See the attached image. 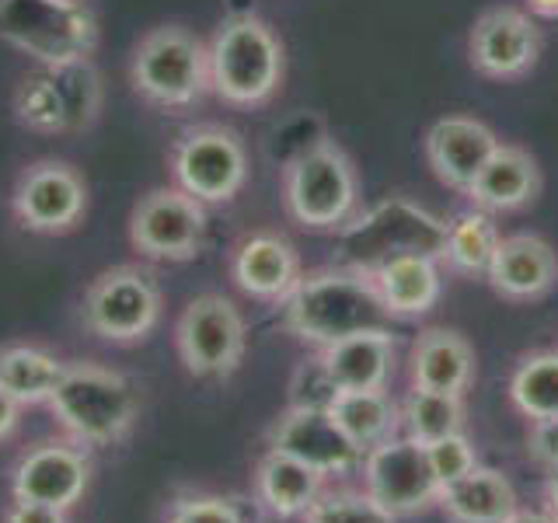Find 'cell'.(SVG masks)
<instances>
[{
	"instance_id": "cell-1",
	"label": "cell",
	"mask_w": 558,
	"mask_h": 523,
	"mask_svg": "<svg viewBox=\"0 0 558 523\" xmlns=\"http://www.w3.org/2000/svg\"><path fill=\"white\" fill-rule=\"evenodd\" d=\"M279 307L293 336L318 349L356 331L391 328V311L384 307L371 272L345 266L301 276V283Z\"/></svg>"
},
{
	"instance_id": "cell-2",
	"label": "cell",
	"mask_w": 558,
	"mask_h": 523,
	"mask_svg": "<svg viewBox=\"0 0 558 523\" xmlns=\"http://www.w3.org/2000/svg\"><path fill=\"white\" fill-rule=\"evenodd\" d=\"M209 92L238 109L266 105L287 74V52L269 22L255 14H231L206 42Z\"/></svg>"
},
{
	"instance_id": "cell-3",
	"label": "cell",
	"mask_w": 558,
	"mask_h": 523,
	"mask_svg": "<svg viewBox=\"0 0 558 523\" xmlns=\"http://www.w3.org/2000/svg\"><path fill=\"white\" fill-rule=\"evenodd\" d=\"M49 412L60 429L81 447H112L126 440L140 415L136 384L101 363H66Z\"/></svg>"
},
{
	"instance_id": "cell-4",
	"label": "cell",
	"mask_w": 558,
	"mask_h": 523,
	"mask_svg": "<svg viewBox=\"0 0 558 523\" xmlns=\"http://www.w3.org/2000/svg\"><path fill=\"white\" fill-rule=\"evenodd\" d=\"M287 214L307 231H342L356 217L360 179L349 154L331 139H314L283 168Z\"/></svg>"
},
{
	"instance_id": "cell-5",
	"label": "cell",
	"mask_w": 558,
	"mask_h": 523,
	"mask_svg": "<svg viewBox=\"0 0 558 523\" xmlns=\"http://www.w3.org/2000/svg\"><path fill=\"white\" fill-rule=\"evenodd\" d=\"M130 81L133 92L154 109H192L209 92L206 42L182 25H157L133 49Z\"/></svg>"
},
{
	"instance_id": "cell-6",
	"label": "cell",
	"mask_w": 558,
	"mask_h": 523,
	"mask_svg": "<svg viewBox=\"0 0 558 523\" xmlns=\"http://www.w3.org/2000/svg\"><path fill=\"white\" fill-rule=\"evenodd\" d=\"M447 223L409 199H384L339 231V266L371 272L395 255H433L444 262Z\"/></svg>"
},
{
	"instance_id": "cell-7",
	"label": "cell",
	"mask_w": 558,
	"mask_h": 523,
	"mask_svg": "<svg viewBox=\"0 0 558 523\" xmlns=\"http://www.w3.org/2000/svg\"><path fill=\"white\" fill-rule=\"evenodd\" d=\"M0 42L35 63L92 60L98 17L84 0H0Z\"/></svg>"
},
{
	"instance_id": "cell-8",
	"label": "cell",
	"mask_w": 558,
	"mask_h": 523,
	"mask_svg": "<svg viewBox=\"0 0 558 523\" xmlns=\"http://www.w3.org/2000/svg\"><path fill=\"white\" fill-rule=\"evenodd\" d=\"M171 179L203 206L231 203L248 182V147L231 126L203 122L179 133L168 154Z\"/></svg>"
},
{
	"instance_id": "cell-9",
	"label": "cell",
	"mask_w": 558,
	"mask_h": 523,
	"mask_svg": "<svg viewBox=\"0 0 558 523\" xmlns=\"http://www.w3.org/2000/svg\"><path fill=\"white\" fill-rule=\"evenodd\" d=\"M161 304V287L154 272L144 266H116L92 279L81 304V321L105 342L133 345L157 328Z\"/></svg>"
},
{
	"instance_id": "cell-10",
	"label": "cell",
	"mask_w": 558,
	"mask_h": 523,
	"mask_svg": "<svg viewBox=\"0 0 558 523\" xmlns=\"http://www.w3.org/2000/svg\"><path fill=\"white\" fill-rule=\"evenodd\" d=\"M174 345L189 374L223 380L231 377L248 345L241 311L223 293H199L185 304L179 325H174Z\"/></svg>"
},
{
	"instance_id": "cell-11",
	"label": "cell",
	"mask_w": 558,
	"mask_h": 523,
	"mask_svg": "<svg viewBox=\"0 0 558 523\" xmlns=\"http://www.w3.org/2000/svg\"><path fill=\"white\" fill-rule=\"evenodd\" d=\"M363 492L371 496L384 513L395 520L423 513L426 506L440 496V482H436L429 467L426 443L412 440V436H391L377 447L363 453Z\"/></svg>"
},
{
	"instance_id": "cell-12",
	"label": "cell",
	"mask_w": 558,
	"mask_h": 523,
	"mask_svg": "<svg viewBox=\"0 0 558 523\" xmlns=\"http://www.w3.org/2000/svg\"><path fill=\"white\" fill-rule=\"evenodd\" d=\"M206 206L179 185L150 188L130 217L133 248L154 262H189L203 248Z\"/></svg>"
},
{
	"instance_id": "cell-13",
	"label": "cell",
	"mask_w": 558,
	"mask_h": 523,
	"mask_svg": "<svg viewBox=\"0 0 558 523\" xmlns=\"http://www.w3.org/2000/svg\"><path fill=\"white\" fill-rule=\"evenodd\" d=\"M87 209V185L66 161H35L17 174L11 214L32 234H66Z\"/></svg>"
},
{
	"instance_id": "cell-14",
	"label": "cell",
	"mask_w": 558,
	"mask_h": 523,
	"mask_svg": "<svg viewBox=\"0 0 558 523\" xmlns=\"http://www.w3.org/2000/svg\"><path fill=\"white\" fill-rule=\"evenodd\" d=\"M541 57V32L520 8H493L475 17L468 35V60L482 77L517 81L531 74Z\"/></svg>"
},
{
	"instance_id": "cell-15",
	"label": "cell",
	"mask_w": 558,
	"mask_h": 523,
	"mask_svg": "<svg viewBox=\"0 0 558 523\" xmlns=\"http://www.w3.org/2000/svg\"><path fill=\"white\" fill-rule=\"evenodd\" d=\"M87 482H92L87 450L74 440H49L17 461L11 492L17 502H43L66 513L84 499Z\"/></svg>"
},
{
	"instance_id": "cell-16",
	"label": "cell",
	"mask_w": 558,
	"mask_h": 523,
	"mask_svg": "<svg viewBox=\"0 0 558 523\" xmlns=\"http://www.w3.org/2000/svg\"><path fill=\"white\" fill-rule=\"evenodd\" d=\"M269 450L290 453L301 464L322 471L325 478L363 464V450L339 429L336 418L314 409H287L269 433Z\"/></svg>"
},
{
	"instance_id": "cell-17",
	"label": "cell",
	"mask_w": 558,
	"mask_h": 523,
	"mask_svg": "<svg viewBox=\"0 0 558 523\" xmlns=\"http://www.w3.org/2000/svg\"><path fill=\"white\" fill-rule=\"evenodd\" d=\"M502 139L471 115H444L426 133V157L433 174L453 192H468Z\"/></svg>"
},
{
	"instance_id": "cell-18",
	"label": "cell",
	"mask_w": 558,
	"mask_h": 523,
	"mask_svg": "<svg viewBox=\"0 0 558 523\" xmlns=\"http://www.w3.org/2000/svg\"><path fill=\"white\" fill-rule=\"evenodd\" d=\"M231 276L238 290H244L255 301L266 304H283L301 283V255L283 234L272 231H255L238 241L231 255Z\"/></svg>"
},
{
	"instance_id": "cell-19",
	"label": "cell",
	"mask_w": 558,
	"mask_h": 523,
	"mask_svg": "<svg viewBox=\"0 0 558 523\" xmlns=\"http://www.w3.org/2000/svg\"><path fill=\"white\" fill-rule=\"evenodd\" d=\"M485 279L510 301H537L558 283V255L541 234H510L499 241Z\"/></svg>"
},
{
	"instance_id": "cell-20",
	"label": "cell",
	"mask_w": 558,
	"mask_h": 523,
	"mask_svg": "<svg viewBox=\"0 0 558 523\" xmlns=\"http://www.w3.org/2000/svg\"><path fill=\"white\" fill-rule=\"evenodd\" d=\"M541 168L534 157L517 144H499L485 168L468 185V203L485 214H513L537 199Z\"/></svg>"
},
{
	"instance_id": "cell-21",
	"label": "cell",
	"mask_w": 558,
	"mask_h": 523,
	"mask_svg": "<svg viewBox=\"0 0 558 523\" xmlns=\"http://www.w3.org/2000/svg\"><path fill=\"white\" fill-rule=\"evenodd\" d=\"M318 356L339 391H380L395 366V331H356V336L325 345Z\"/></svg>"
},
{
	"instance_id": "cell-22",
	"label": "cell",
	"mask_w": 558,
	"mask_h": 523,
	"mask_svg": "<svg viewBox=\"0 0 558 523\" xmlns=\"http://www.w3.org/2000/svg\"><path fill=\"white\" fill-rule=\"evenodd\" d=\"M371 279L391 318H423L444 290L440 258L433 255H395L371 269Z\"/></svg>"
},
{
	"instance_id": "cell-23",
	"label": "cell",
	"mask_w": 558,
	"mask_h": 523,
	"mask_svg": "<svg viewBox=\"0 0 558 523\" xmlns=\"http://www.w3.org/2000/svg\"><path fill=\"white\" fill-rule=\"evenodd\" d=\"M475 380V349L450 328H426L412 345V388L464 394Z\"/></svg>"
},
{
	"instance_id": "cell-24",
	"label": "cell",
	"mask_w": 558,
	"mask_h": 523,
	"mask_svg": "<svg viewBox=\"0 0 558 523\" xmlns=\"http://www.w3.org/2000/svg\"><path fill=\"white\" fill-rule=\"evenodd\" d=\"M325 492V475L301 464L290 453L269 450L255 467V496L279 520H304Z\"/></svg>"
},
{
	"instance_id": "cell-25",
	"label": "cell",
	"mask_w": 558,
	"mask_h": 523,
	"mask_svg": "<svg viewBox=\"0 0 558 523\" xmlns=\"http://www.w3.org/2000/svg\"><path fill=\"white\" fill-rule=\"evenodd\" d=\"M440 510L450 523H506L517 516V492L496 467H475L464 478L440 488Z\"/></svg>"
},
{
	"instance_id": "cell-26",
	"label": "cell",
	"mask_w": 558,
	"mask_h": 523,
	"mask_svg": "<svg viewBox=\"0 0 558 523\" xmlns=\"http://www.w3.org/2000/svg\"><path fill=\"white\" fill-rule=\"evenodd\" d=\"M66 374V360L49 353L43 345H8L0 349V388L17 405H49Z\"/></svg>"
},
{
	"instance_id": "cell-27",
	"label": "cell",
	"mask_w": 558,
	"mask_h": 523,
	"mask_svg": "<svg viewBox=\"0 0 558 523\" xmlns=\"http://www.w3.org/2000/svg\"><path fill=\"white\" fill-rule=\"evenodd\" d=\"M339 429L353 440L363 453L391 440L395 429L401 426V409L391 401L388 391H339L336 405L328 409Z\"/></svg>"
},
{
	"instance_id": "cell-28",
	"label": "cell",
	"mask_w": 558,
	"mask_h": 523,
	"mask_svg": "<svg viewBox=\"0 0 558 523\" xmlns=\"http://www.w3.org/2000/svg\"><path fill=\"white\" fill-rule=\"evenodd\" d=\"M499 227L493 214L485 209H461L458 217L447 223V244H444V262L453 272L464 276H485L493 266L496 248H499Z\"/></svg>"
},
{
	"instance_id": "cell-29",
	"label": "cell",
	"mask_w": 558,
	"mask_h": 523,
	"mask_svg": "<svg viewBox=\"0 0 558 523\" xmlns=\"http://www.w3.org/2000/svg\"><path fill=\"white\" fill-rule=\"evenodd\" d=\"M510 398L531 423L558 418V353L523 356L510 377Z\"/></svg>"
},
{
	"instance_id": "cell-30",
	"label": "cell",
	"mask_w": 558,
	"mask_h": 523,
	"mask_svg": "<svg viewBox=\"0 0 558 523\" xmlns=\"http://www.w3.org/2000/svg\"><path fill=\"white\" fill-rule=\"evenodd\" d=\"M14 119L25 130L43 133V136H63L66 133V115L63 101L57 95V84L46 63H35V70L22 77V84L14 87Z\"/></svg>"
},
{
	"instance_id": "cell-31",
	"label": "cell",
	"mask_w": 558,
	"mask_h": 523,
	"mask_svg": "<svg viewBox=\"0 0 558 523\" xmlns=\"http://www.w3.org/2000/svg\"><path fill=\"white\" fill-rule=\"evenodd\" d=\"M401 426H405V433L418 443H433V440H444L450 433H461L464 426L461 394L412 388L405 405H401Z\"/></svg>"
},
{
	"instance_id": "cell-32",
	"label": "cell",
	"mask_w": 558,
	"mask_h": 523,
	"mask_svg": "<svg viewBox=\"0 0 558 523\" xmlns=\"http://www.w3.org/2000/svg\"><path fill=\"white\" fill-rule=\"evenodd\" d=\"M304 523H395L366 492H322Z\"/></svg>"
},
{
	"instance_id": "cell-33",
	"label": "cell",
	"mask_w": 558,
	"mask_h": 523,
	"mask_svg": "<svg viewBox=\"0 0 558 523\" xmlns=\"http://www.w3.org/2000/svg\"><path fill=\"white\" fill-rule=\"evenodd\" d=\"M339 388L336 380L328 377L322 356H311L293 370L290 377V409H314V412H328L336 405Z\"/></svg>"
},
{
	"instance_id": "cell-34",
	"label": "cell",
	"mask_w": 558,
	"mask_h": 523,
	"mask_svg": "<svg viewBox=\"0 0 558 523\" xmlns=\"http://www.w3.org/2000/svg\"><path fill=\"white\" fill-rule=\"evenodd\" d=\"M426 453H429V467H433L436 482H440V488L464 478L468 471L478 467V453L464 433H450V436H444V440L426 443Z\"/></svg>"
},
{
	"instance_id": "cell-35",
	"label": "cell",
	"mask_w": 558,
	"mask_h": 523,
	"mask_svg": "<svg viewBox=\"0 0 558 523\" xmlns=\"http://www.w3.org/2000/svg\"><path fill=\"white\" fill-rule=\"evenodd\" d=\"M168 523H248L238 502L223 496H185L171 506Z\"/></svg>"
},
{
	"instance_id": "cell-36",
	"label": "cell",
	"mask_w": 558,
	"mask_h": 523,
	"mask_svg": "<svg viewBox=\"0 0 558 523\" xmlns=\"http://www.w3.org/2000/svg\"><path fill=\"white\" fill-rule=\"evenodd\" d=\"M531 458L541 464L555 471L558 467V418H537V423L531 426Z\"/></svg>"
},
{
	"instance_id": "cell-37",
	"label": "cell",
	"mask_w": 558,
	"mask_h": 523,
	"mask_svg": "<svg viewBox=\"0 0 558 523\" xmlns=\"http://www.w3.org/2000/svg\"><path fill=\"white\" fill-rule=\"evenodd\" d=\"M4 523H66V513L57 506H43V502H17L8 510Z\"/></svg>"
},
{
	"instance_id": "cell-38",
	"label": "cell",
	"mask_w": 558,
	"mask_h": 523,
	"mask_svg": "<svg viewBox=\"0 0 558 523\" xmlns=\"http://www.w3.org/2000/svg\"><path fill=\"white\" fill-rule=\"evenodd\" d=\"M17 423H22V405H17V401L4 388H0V443L11 440Z\"/></svg>"
},
{
	"instance_id": "cell-39",
	"label": "cell",
	"mask_w": 558,
	"mask_h": 523,
	"mask_svg": "<svg viewBox=\"0 0 558 523\" xmlns=\"http://www.w3.org/2000/svg\"><path fill=\"white\" fill-rule=\"evenodd\" d=\"M548 506H551V516L558 520V467L548 471Z\"/></svg>"
},
{
	"instance_id": "cell-40",
	"label": "cell",
	"mask_w": 558,
	"mask_h": 523,
	"mask_svg": "<svg viewBox=\"0 0 558 523\" xmlns=\"http://www.w3.org/2000/svg\"><path fill=\"white\" fill-rule=\"evenodd\" d=\"M506 523H558L551 513H517V516H510Z\"/></svg>"
},
{
	"instance_id": "cell-41",
	"label": "cell",
	"mask_w": 558,
	"mask_h": 523,
	"mask_svg": "<svg viewBox=\"0 0 558 523\" xmlns=\"http://www.w3.org/2000/svg\"><path fill=\"white\" fill-rule=\"evenodd\" d=\"M531 11L545 17H558V0H531Z\"/></svg>"
}]
</instances>
